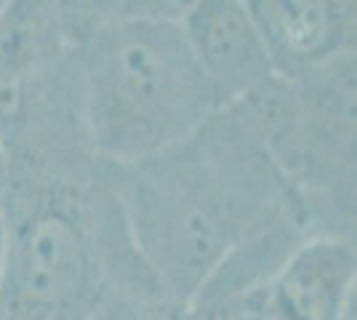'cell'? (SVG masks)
Segmentation results:
<instances>
[{
    "label": "cell",
    "mask_w": 357,
    "mask_h": 320,
    "mask_svg": "<svg viewBox=\"0 0 357 320\" xmlns=\"http://www.w3.org/2000/svg\"><path fill=\"white\" fill-rule=\"evenodd\" d=\"M115 187L144 267L178 305L192 302L253 229L298 203L229 105L176 144L115 168Z\"/></svg>",
    "instance_id": "1"
},
{
    "label": "cell",
    "mask_w": 357,
    "mask_h": 320,
    "mask_svg": "<svg viewBox=\"0 0 357 320\" xmlns=\"http://www.w3.org/2000/svg\"><path fill=\"white\" fill-rule=\"evenodd\" d=\"M0 320H89L123 291H160L136 251L115 166H8Z\"/></svg>",
    "instance_id": "2"
},
{
    "label": "cell",
    "mask_w": 357,
    "mask_h": 320,
    "mask_svg": "<svg viewBox=\"0 0 357 320\" xmlns=\"http://www.w3.org/2000/svg\"><path fill=\"white\" fill-rule=\"evenodd\" d=\"M91 147L115 168L160 153L222 105L181 24L123 16L77 51Z\"/></svg>",
    "instance_id": "3"
},
{
    "label": "cell",
    "mask_w": 357,
    "mask_h": 320,
    "mask_svg": "<svg viewBox=\"0 0 357 320\" xmlns=\"http://www.w3.org/2000/svg\"><path fill=\"white\" fill-rule=\"evenodd\" d=\"M357 54L304 77L272 75L232 102L320 232L355 235Z\"/></svg>",
    "instance_id": "4"
},
{
    "label": "cell",
    "mask_w": 357,
    "mask_h": 320,
    "mask_svg": "<svg viewBox=\"0 0 357 320\" xmlns=\"http://www.w3.org/2000/svg\"><path fill=\"white\" fill-rule=\"evenodd\" d=\"M355 235H310L256 294L272 320H355Z\"/></svg>",
    "instance_id": "5"
},
{
    "label": "cell",
    "mask_w": 357,
    "mask_h": 320,
    "mask_svg": "<svg viewBox=\"0 0 357 320\" xmlns=\"http://www.w3.org/2000/svg\"><path fill=\"white\" fill-rule=\"evenodd\" d=\"M275 73L304 77L357 54V0H240Z\"/></svg>",
    "instance_id": "6"
},
{
    "label": "cell",
    "mask_w": 357,
    "mask_h": 320,
    "mask_svg": "<svg viewBox=\"0 0 357 320\" xmlns=\"http://www.w3.org/2000/svg\"><path fill=\"white\" fill-rule=\"evenodd\" d=\"M181 32L222 107L278 75L264 38L240 0H203L181 22Z\"/></svg>",
    "instance_id": "7"
},
{
    "label": "cell",
    "mask_w": 357,
    "mask_h": 320,
    "mask_svg": "<svg viewBox=\"0 0 357 320\" xmlns=\"http://www.w3.org/2000/svg\"><path fill=\"white\" fill-rule=\"evenodd\" d=\"M70 48L80 51L99 32L123 19V0H32Z\"/></svg>",
    "instance_id": "8"
},
{
    "label": "cell",
    "mask_w": 357,
    "mask_h": 320,
    "mask_svg": "<svg viewBox=\"0 0 357 320\" xmlns=\"http://www.w3.org/2000/svg\"><path fill=\"white\" fill-rule=\"evenodd\" d=\"M187 305L160 291H123L109 296L89 320H184Z\"/></svg>",
    "instance_id": "9"
},
{
    "label": "cell",
    "mask_w": 357,
    "mask_h": 320,
    "mask_svg": "<svg viewBox=\"0 0 357 320\" xmlns=\"http://www.w3.org/2000/svg\"><path fill=\"white\" fill-rule=\"evenodd\" d=\"M184 320H272L259 307L256 296L245 299H208V302H190Z\"/></svg>",
    "instance_id": "10"
},
{
    "label": "cell",
    "mask_w": 357,
    "mask_h": 320,
    "mask_svg": "<svg viewBox=\"0 0 357 320\" xmlns=\"http://www.w3.org/2000/svg\"><path fill=\"white\" fill-rule=\"evenodd\" d=\"M203 0H123V16L181 24Z\"/></svg>",
    "instance_id": "11"
},
{
    "label": "cell",
    "mask_w": 357,
    "mask_h": 320,
    "mask_svg": "<svg viewBox=\"0 0 357 320\" xmlns=\"http://www.w3.org/2000/svg\"><path fill=\"white\" fill-rule=\"evenodd\" d=\"M6 184H8V155H6L3 142H0V203H3V195H6Z\"/></svg>",
    "instance_id": "12"
},
{
    "label": "cell",
    "mask_w": 357,
    "mask_h": 320,
    "mask_svg": "<svg viewBox=\"0 0 357 320\" xmlns=\"http://www.w3.org/2000/svg\"><path fill=\"white\" fill-rule=\"evenodd\" d=\"M3 251H6V232H3V219H0V273H3Z\"/></svg>",
    "instance_id": "13"
},
{
    "label": "cell",
    "mask_w": 357,
    "mask_h": 320,
    "mask_svg": "<svg viewBox=\"0 0 357 320\" xmlns=\"http://www.w3.org/2000/svg\"><path fill=\"white\" fill-rule=\"evenodd\" d=\"M6 3H8V0H0V8H3V6H6Z\"/></svg>",
    "instance_id": "14"
}]
</instances>
